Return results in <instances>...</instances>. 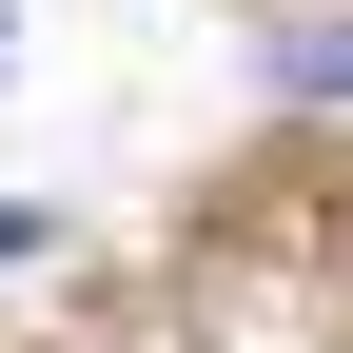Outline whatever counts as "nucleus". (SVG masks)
<instances>
[{
	"mask_svg": "<svg viewBox=\"0 0 353 353\" xmlns=\"http://www.w3.org/2000/svg\"><path fill=\"white\" fill-rule=\"evenodd\" d=\"M20 255H59V216H39V196H0V275H20Z\"/></svg>",
	"mask_w": 353,
	"mask_h": 353,
	"instance_id": "2",
	"label": "nucleus"
},
{
	"mask_svg": "<svg viewBox=\"0 0 353 353\" xmlns=\"http://www.w3.org/2000/svg\"><path fill=\"white\" fill-rule=\"evenodd\" d=\"M255 59H275V99H353V0H294Z\"/></svg>",
	"mask_w": 353,
	"mask_h": 353,
	"instance_id": "1",
	"label": "nucleus"
}]
</instances>
